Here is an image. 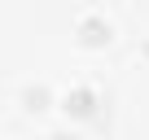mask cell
I'll return each instance as SVG.
<instances>
[{
  "label": "cell",
  "mask_w": 149,
  "mask_h": 140,
  "mask_svg": "<svg viewBox=\"0 0 149 140\" xmlns=\"http://www.w3.org/2000/svg\"><path fill=\"white\" fill-rule=\"evenodd\" d=\"M97 110V92L88 88V83H79V88H70L66 92V114H74V118H88Z\"/></svg>",
  "instance_id": "6da1fadb"
},
{
  "label": "cell",
  "mask_w": 149,
  "mask_h": 140,
  "mask_svg": "<svg viewBox=\"0 0 149 140\" xmlns=\"http://www.w3.org/2000/svg\"><path fill=\"white\" fill-rule=\"evenodd\" d=\"M110 40V22L105 18H84L79 22V44H105Z\"/></svg>",
  "instance_id": "7a4b0ae2"
},
{
  "label": "cell",
  "mask_w": 149,
  "mask_h": 140,
  "mask_svg": "<svg viewBox=\"0 0 149 140\" xmlns=\"http://www.w3.org/2000/svg\"><path fill=\"white\" fill-rule=\"evenodd\" d=\"M22 101H31V110H44V105H48V88H40V83H31V88L22 92Z\"/></svg>",
  "instance_id": "3957f363"
},
{
  "label": "cell",
  "mask_w": 149,
  "mask_h": 140,
  "mask_svg": "<svg viewBox=\"0 0 149 140\" xmlns=\"http://www.w3.org/2000/svg\"><path fill=\"white\" fill-rule=\"evenodd\" d=\"M48 140H74V136H61V131H53V136H48Z\"/></svg>",
  "instance_id": "277c9868"
}]
</instances>
